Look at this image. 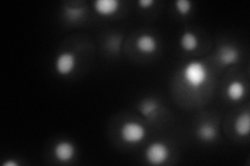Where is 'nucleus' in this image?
Masks as SVG:
<instances>
[{"mask_svg":"<svg viewBox=\"0 0 250 166\" xmlns=\"http://www.w3.org/2000/svg\"><path fill=\"white\" fill-rule=\"evenodd\" d=\"M182 76L186 84L193 90H198L208 81L209 73L208 67L200 60H192L184 66Z\"/></svg>","mask_w":250,"mask_h":166,"instance_id":"f257e3e1","label":"nucleus"},{"mask_svg":"<svg viewBox=\"0 0 250 166\" xmlns=\"http://www.w3.org/2000/svg\"><path fill=\"white\" fill-rule=\"evenodd\" d=\"M146 128L138 122H125L120 128V137L127 145H137L146 136Z\"/></svg>","mask_w":250,"mask_h":166,"instance_id":"f03ea898","label":"nucleus"},{"mask_svg":"<svg viewBox=\"0 0 250 166\" xmlns=\"http://www.w3.org/2000/svg\"><path fill=\"white\" fill-rule=\"evenodd\" d=\"M170 156L169 147L163 141H154L148 146L145 151V158L151 165H162Z\"/></svg>","mask_w":250,"mask_h":166,"instance_id":"7ed1b4c3","label":"nucleus"},{"mask_svg":"<svg viewBox=\"0 0 250 166\" xmlns=\"http://www.w3.org/2000/svg\"><path fill=\"white\" fill-rule=\"evenodd\" d=\"M77 58L76 55L70 51L61 52L54 61V67H56L57 72L62 76H68L73 72L76 67Z\"/></svg>","mask_w":250,"mask_h":166,"instance_id":"20e7f679","label":"nucleus"},{"mask_svg":"<svg viewBox=\"0 0 250 166\" xmlns=\"http://www.w3.org/2000/svg\"><path fill=\"white\" fill-rule=\"evenodd\" d=\"M76 153V148L71 141L62 140L53 148V155L56 159L62 163L69 162L72 160Z\"/></svg>","mask_w":250,"mask_h":166,"instance_id":"39448f33","label":"nucleus"},{"mask_svg":"<svg viewBox=\"0 0 250 166\" xmlns=\"http://www.w3.org/2000/svg\"><path fill=\"white\" fill-rule=\"evenodd\" d=\"M217 58L223 66L234 65L240 58V52L237 47L229 44H225L219 47Z\"/></svg>","mask_w":250,"mask_h":166,"instance_id":"423d86ee","label":"nucleus"},{"mask_svg":"<svg viewBox=\"0 0 250 166\" xmlns=\"http://www.w3.org/2000/svg\"><path fill=\"white\" fill-rule=\"evenodd\" d=\"M94 10L101 16H112L119 11L120 0H95L93 3Z\"/></svg>","mask_w":250,"mask_h":166,"instance_id":"0eeeda50","label":"nucleus"},{"mask_svg":"<svg viewBox=\"0 0 250 166\" xmlns=\"http://www.w3.org/2000/svg\"><path fill=\"white\" fill-rule=\"evenodd\" d=\"M158 41L156 38L148 34L141 35L136 41L137 49L143 54H152L158 49Z\"/></svg>","mask_w":250,"mask_h":166,"instance_id":"6e6552de","label":"nucleus"},{"mask_svg":"<svg viewBox=\"0 0 250 166\" xmlns=\"http://www.w3.org/2000/svg\"><path fill=\"white\" fill-rule=\"evenodd\" d=\"M196 135L203 142H212L218 136V130L214 124L209 122H203L199 124L197 127Z\"/></svg>","mask_w":250,"mask_h":166,"instance_id":"1a4fd4ad","label":"nucleus"},{"mask_svg":"<svg viewBox=\"0 0 250 166\" xmlns=\"http://www.w3.org/2000/svg\"><path fill=\"white\" fill-rule=\"evenodd\" d=\"M139 111L144 117L152 118L160 111V103L153 98H147L140 102Z\"/></svg>","mask_w":250,"mask_h":166,"instance_id":"9d476101","label":"nucleus"},{"mask_svg":"<svg viewBox=\"0 0 250 166\" xmlns=\"http://www.w3.org/2000/svg\"><path fill=\"white\" fill-rule=\"evenodd\" d=\"M234 132L237 133V135L241 137H246L249 135L250 131V114L249 111H244L240 113L233 124Z\"/></svg>","mask_w":250,"mask_h":166,"instance_id":"9b49d317","label":"nucleus"},{"mask_svg":"<svg viewBox=\"0 0 250 166\" xmlns=\"http://www.w3.org/2000/svg\"><path fill=\"white\" fill-rule=\"evenodd\" d=\"M246 93V88L243 82L240 80H232L226 88V96L233 102H238L244 98Z\"/></svg>","mask_w":250,"mask_h":166,"instance_id":"f8f14e48","label":"nucleus"},{"mask_svg":"<svg viewBox=\"0 0 250 166\" xmlns=\"http://www.w3.org/2000/svg\"><path fill=\"white\" fill-rule=\"evenodd\" d=\"M179 45H181L184 51L192 52L198 48L199 38L196 36V34H194L193 31L187 30L182 35L181 39H179Z\"/></svg>","mask_w":250,"mask_h":166,"instance_id":"ddd939ff","label":"nucleus"},{"mask_svg":"<svg viewBox=\"0 0 250 166\" xmlns=\"http://www.w3.org/2000/svg\"><path fill=\"white\" fill-rule=\"evenodd\" d=\"M65 17L71 22H76L81 20L85 15V9L83 6H73V5H67L64 9Z\"/></svg>","mask_w":250,"mask_h":166,"instance_id":"4468645a","label":"nucleus"},{"mask_svg":"<svg viewBox=\"0 0 250 166\" xmlns=\"http://www.w3.org/2000/svg\"><path fill=\"white\" fill-rule=\"evenodd\" d=\"M174 6H175V10L179 14L185 16L192 11L193 3L190 1V0H176Z\"/></svg>","mask_w":250,"mask_h":166,"instance_id":"2eb2a0df","label":"nucleus"},{"mask_svg":"<svg viewBox=\"0 0 250 166\" xmlns=\"http://www.w3.org/2000/svg\"><path fill=\"white\" fill-rule=\"evenodd\" d=\"M155 3L154 0H139L138 4L143 7V9H148V7H151Z\"/></svg>","mask_w":250,"mask_h":166,"instance_id":"dca6fc26","label":"nucleus"},{"mask_svg":"<svg viewBox=\"0 0 250 166\" xmlns=\"http://www.w3.org/2000/svg\"><path fill=\"white\" fill-rule=\"evenodd\" d=\"M3 166H18L19 163L16 162V161H13V160H7L5 162L2 163Z\"/></svg>","mask_w":250,"mask_h":166,"instance_id":"f3484780","label":"nucleus"}]
</instances>
